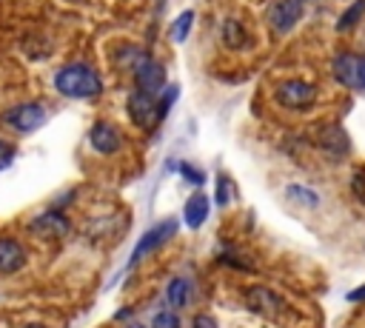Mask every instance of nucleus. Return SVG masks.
Returning <instances> with one entry per match:
<instances>
[{
	"mask_svg": "<svg viewBox=\"0 0 365 328\" xmlns=\"http://www.w3.org/2000/svg\"><path fill=\"white\" fill-rule=\"evenodd\" d=\"M100 86H103L100 77H97L88 66H83V63L66 66V68H60L57 77H54V88H57L60 94H66V97H74V100L94 97V94L100 91Z\"/></svg>",
	"mask_w": 365,
	"mask_h": 328,
	"instance_id": "1",
	"label": "nucleus"
},
{
	"mask_svg": "<svg viewBox=\"0 0 365 328\" xmlns=\"http://www.w3.org/2000/svg\"><path fill=\"white\" fill-rule=\"evenodd\" d=\"M334 77L345 88H365V57H359V54H339L334 60Z\"/></svg>",
	"mask_w": 365,
	"mask_h": 328,
	"instance_id": "2",
	"label": "nucleus"
},
{
	"mask_svg": "<svg viewBox=\"0 0 365 328\" xmlns=\"http://www.w3.org/2000/svg\"><path fill=\"white\" fill-rule=\"evenodd\" d=\"M299 17H302V0H274L268 6V23L274 26L277 34L291 31Z\"/></svg>",
	"mask_w": 365,
	"mask_h": 328,
	"instance_id": "3",
	"label": "nucleus"
},
{
	"mask_svg": "<svg viewBox=\"0 0 365 328\" xmlns=\"http://www.w3.org/2000/svg\"><path fill=\"white\" fill-rule=\"evenodd\" d=\"M174 231H177V220H163V222L151 225V228L140 237V242H137V248H134V254H131L128 265H137L148 251H154L160 242H165L168 237H174Z\"/></svg>",
	"mask_w": 365,
	"mask_h": 328,
	"instance_id": "4",
	"label": "nucleus"
},
{
	"mask_svg": "<svg viewBox=\"0 0 365 328\" xmlns=\"http://www.w3.org/2000/svg\"><path fill=\"white\" fill-rule=\"evenodd\" d=\"M314 97H317V88L305 80H285L277 88V100L288 108H305V106L314 103Z\"/></svg>",
	"mask_w": 365,
	"mask_h": 328,
	"instance_id": "5",
	"label": "nucleus"
},
{
	"mask_svg": "<svg viewBox=\"0 0 365 328\" xmlns=\"http://www.w3.org/2000/svg\"><path fill=\"white\" fill-rule=\"evenodd\" d=\"M245 305H248L254 314H259V317H277V314H282V311L288 308L271 288H262V285L248 288V294H245Z\"/></svg>",
	"mask_w": 365,
	"mask_h": 328,
	"instance_id": "6",
	"label": "nucleus"
},
{
	"mask_svg": "<svg viewBox=\"0 0 365 328\" xmlns=\"http://www.w3.org/2000/svg\"><path fill=\"white\" fill-rule=\"evenodd\" d=\"M134 77H137V86L143 94H157L163 86H165V71L160 63H154L151 57H143L137 66H134Z\"/></svg>",
	"mask_w": 365,
	"mask_h": 328,
	"instance_id": "7",
	"label": "nucleus"
},
{
	"mask_svg": "<svg viewBox=\"0 0 365 328\" xmlns=\"http://www.w3.org/2000/svg\"><path fill=\"white\" fill-rule=\"evenodd\" d=\"M6 120H9L17 131H34V128H40V125L46 123V108H43L40 103H23V106H17L14 111H9Z\"/></svg>",
	"mask_w": 365,
	"mask_h": 328,
	"instance_id": "8",
	"label": "nucleus"
},
{
	"mask_svg": "<svg viewBox=\"0 0 365 328\" xmlns=\"http://www.w3.org/2000/svg\"><path fill=\"white\" fill-rule=\"evenodd\" d=\"M88 140H91L94 151H100V154H114L120 148V137L108 123H97L91 128V134H88Z\"/></svg>",
	"mask_w": 365,
	"mask_h": 328,
	"instance_id": "9",
	"label": "nucleus"
},
{
	"mask_svg": "<svg viewBox=\"0 0 365 328\" xmlns=\"http://www.w3.org/2000/svg\"><path fill=\"white\" fill-rule=\"evenodd\" d=\"M31 231H37V234H43V237H63V234L68 231V222H66L63 214L46 211V214H40V217L31 222Z\"/></svg>",
	"mask_w": 365,
	"mask_h": 328,
	"instance_id": "10",
	"label": "nucleus"
},
{
	"mask_svg": "<svg viewBox=\"0 0 365 328\" xmlns=\"http://www.w3.org/2000/svg\"><path fill=\"white\" fill-rule=\"evenodd\" d=\"M128 114L137 125H148L151 123V114H154V97L151 94H143V91H134L128 97Z\"/></svg>",
	"mask_w": 365,
	"mask_h": 328,
	"instance_id": "11",
	"label": "nucleus"
},
{
	"mask_svg": "<svg viewBox=\"0 0 365 328\" xmlns=\"http://www.w3.org/2000/svg\"><path fill=\"white\" fill-rule=\"evenodd\" d=\"M26 262V254L17 240H0V274H11Z\"/></svg>",
	"mask_w": 365,
	"mask_h": 328,
	"instance_id": "12",
	"label": "nucleus"
},
{
	"mask_svg": "<svg viewBox=\"0 0 365 328\" xmlns=\"http://www.w3.org/2000/svg\"><path fill=\"white\" fill-rule=\"evenodd\" d=\"M319 145H322V151H328V154H334V157H345V154H348V137H345V131H342L339 125L322 128Z\"/></svg>",
	"mask_w": 365,
	"mask_h": 328,
	"instance_id": "13",
	"label": "nucleus"
},
{
	"mask_svg": "<svg viewBox=\"0 0 365 328\" xmlns=\"http://www.w3.org/2000/svg\"><path fill=\"white\" fill-rule=\"evenodd\" d=\"M182 217H185V222H188L191 228H200V225L205 222V217H208V200H205L202 194H194V197L185 203Z\"/></svg>",
	"mask_w": 365,
	"mask_h": 328,
	"instance_id": "14",
	"label": "nucleus"
},
{
	"mask_svg": "<svg viewBox=\"0 0 365 328\" xmlns=\"http://www.w3.org/2000/svg\"><path fill=\"white\" fill-rule=\"evenodd\" d=\"M165 299H168L171 308H182L185 299H188V282H185L182 277H174V280L168 282V288H165Z\"/></svg>",
	"mask_w": 365,
	"mask_h": 328,
	"instance_id": "15",
	"label": "nucleus"
},
{
	"mask_svg": "<svg viewBox=\"0 0 365 328\" xmlns=\"http://www.w3.org/2000/svg\"><path fill=\"white\" fill-rule=\"evenodd\" d=\"M194 26V11L191 9H185L174 23H171V37L177 40V43H182L185 37H188V29Z\"/></svg>",
	"mask_w": 365,
	"mask_h": 328,
	"instance_id": "16",
	"label": "nucleus"
},
{
	"mask_svg": "<svg viewBox=\"0 0 365 328\" xmlns=\"http://www.w3.org/2000/svg\"><path fill=\"white\" fill-rule=\"evenodd\" d=\"M222 34H225V46H228V48H237V46L242 43V26H240L237 20H228L225 29H222Z\"/></svg>",
	"mask_w": 365,
	"mask_h": 328,
	"instance_id": "17",
	"label": "nucleus"
},
{
	"mask_svg": "<svg viewBox=\"0 0 365 328\" xmlns=\"http://www.w3.org/2000/svg\"><path fill=\"white\" fill-rule=\"evenodd\" d=\"M285 194H288V197H294V200H299V203H308V205H317V203H319L317 191L302 188V185H288V188H285Z\"/></svg>",
	"mask_w": 365,
	"mask_h": 328,
	"instance_id": "18",
	"label": "nucleus"
},
{
	"mask_svg": "<svg viewBox=\"0 0 365 328\" xmlns=\"http://www.w3.org/2000/svg\"><path fill=\"white\" fill-rule=\"evenodd\" d=\"M359 11H365V0H356V3L345 11V17L336 23V29H348L351 23H356V20H359Z\"/></svg>",
	"mask_w": 365,
	"mask_h": 328,
	"instance_id": "19",
	"label": "nucleus"
},
{
	"mask_svg": "<svg viewBox=\"0 0 365 328\" xmlns=\"http://www.w3.org/2000/svg\"><path fill=\"white\" fill-rule=\"evenodd\" d=\"M151 328H180V319H177L174 311H160V314L154 317V325H151Z\"/></svg>",
	"mask_w": 365,
	"mask_h": 328,
	"instance_id": "20",
	"label": "nucleus"
},
{
	"mask_svg": "<svg viewBox=\"0 0 365 328\" xmlns=\"http://www.w3.org/2000/svg\"><path fill=\"white\" fill-rule=\"evenodd\" d=\"M217 183H220V188H217V203L225 205V203L231 200V183H228V177H220Z\"/></svg>",
	"mask_w": 365,
	"mask_h": 328,
	"instance_id": "21",
	"label": "nucleus"
},
{
	"mask_svg": "<svg viewBox=\"0 0 365 328\" xmlns=\"http://www.w3.org/2000/svg\"><path fill=\"white\" fill-rule=\"evenodd\" d=\"M174 97H177V88H171V91H165V97L160 100V108H157V117H165V111H168V106L174 103Z\"/></svg>",
	"mask_w": 365,
	"mask_h": 328,
	"instance_id": "22",
	"label": "nucleus"
},
{
	"mask_svg": "<svg viewBox=\"0 0 365 328\" xmlns=\"http://www.w3.org/2000/svg\"><path fill=\"white\" fill-rule=\"evenodd\" d=\"M11 157H14V151H11V145L0 140V168H6V165L11 163Z\"/></svg>",
	"mask_w": 365,
	"mask_h": 328,
	"instance_id": "23",
	"label": "nucleus"
},
{
	"mask_svg": "<svg viewBox=\"0 0 365 328\" xmlns=\"http://www.w3.org/2000/svg\"><path fill=\"white\" fill-rule=\"evenodd\" d=\"M194 328H220V325H217V319H211V317L200 314V317L194 319Z\"/></svg>",
	"mask_w": 365,
	"mask_h": 328,
	"instance_id": "24",
	"label": "nucleus"
},
{
	"mask_svg": "<svg viewBox=\"0 0 365 328\" xmlns=\"http://www.w3.org/2000/svg\"><path fill=\"white\" fill-rule=\"evenodd\" d=\"M182 171H185V180H191V183H202V174L200 171H194V168H188V165H182Z\"/></svg>",
	"mask_w": 365,
	"mask_h": 328,
	"instance_id": "25",
	"label": "nucleus"
},
{
	"mask_svg": "<svg viewBox=\"0 0 365 328\" xmlns=\"http://www.w3.org/2000/svg\"><path fill=\"white\" fill-rule=\"evenodd\" d=\"M348 299H351V302H362V299H365V285H359L356 291H351Z\"/></svg>",
	"mask_w": 365,
	"mask_h": 328,
	"instance_id": "26",
	"label": "nucleus"
},
{
	"mask_svg": "<svg viewBox=\"0 0 365 328\" xmlns=\"http://www.w3.org/2000/svg\"><path fill=\"white\" fill-rule=\"evenodd\" d=\"M26 328H43V325H37V322H34V325H26Z\"/></svg>",
	"mask_w": 365,
	"mask_h": 328,
	"instance_id": "27",
	"label": "nucleus"
},
{
	"mask_svg": "<svg viewBox=\"0 0 365 328\" xmlns=\"http://www.w3.org/2000/svg\"><path fill=\"white\" fill-rule=\"evenodd\" d=\"M131 328H143V325H131Z\"/></svg>",
	"mask_w": 365,
	"mask_h": 328,
	"instance_id": "28",
	"label": "nucleus"
}]
</instances>
